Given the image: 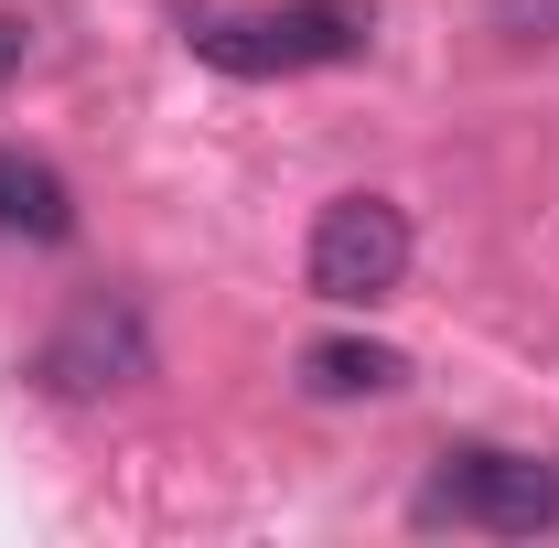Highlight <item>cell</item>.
Instances as JSON below:
<instances>
[{
  "label": "cell",
  "mask_w": 559,
  "mask_h": 548,
  "mask_svg": "<svg viewBox=\"0 0 559 548\" xmlns=\"http://www.w3.org/2000/svg\"><path fill=\"white\" fill-rule=\"evenodd\" d=\"M419 527H463V538H538L559 527V463L506 452V441H452L409 495Z\"/></svg>",
  "instance_id": "obj_1"
},
{
  "label": "cell",
  "mask_w": 559,
  "mask_h": 548,
  "mask_svg": "<svg viewBox=\"0 0 559 548\" xmlns=\"http://www.w3.org/2000/svg\"><path fill=\"white\" fill-rule=\"evenodd\" d=\"M366 44H377V0H280V11H226L194 33L215 75H312L355 65Z\"/></svg>",
  "instance_id": "obj_2"
},
{
  "label": "cell",
  "mask_w": 559,
  "mask_h": 548,
  "mask_svg": "<svg viewBox=\"0 0 559 548\" xmlns=\"http://www.w3.org/2000/svg\"><path fill=\"white\" fill-rule=\"evenodd\" d=\"M301 279H312V301H345V312L388 301L409 279V215L388 205V194H334V205L312 215Z\"/></svg>",
  "instance_id": "obj_3"
},
{
  "label": "cell",
  "mask_w": 559,
  "mask_h": 548,
  "mask_svg": "<svg viewBox=\"0 0 559 548\" xmlns=\"http://www.w3.org/2000/svg\"><path fill=\"white\" fill-rule=\"evenodd\" d=\"M140 377H151V323L130 301H75L66 323L44 334V355H33V388L44 398H119Z\"/></svg>",
  "instance_id": "obj_4"
},
{
  "label": "cell",
  "mask_w": 559,
  "mask_h": 548,
  "mask_svg": "<svg viewBox=\"0 0 559 548\" xmlns=\"http://www.w3.org/2000/svg\"><path fill=\"white\" fill-rule=\"evenodd\" d=\"M399 388H409V355H399V344H366V334L301 344V398H323V409H345V398H399Z\"/></svg>",
  "instance_id": "obj_5"
},
{
  "label": "cell",
  "mask_w": 559,
  "mask_h": 548,
  "mask_svg": "<svg viewBox=\"0 0 559 548\" xmlns=\"http://www.w3.org/2000/svg\"><path fill=\"white\" fill-rule=\"evenodd\" d=\"M0 237H22V248H66V237H75L66 172L33 162V151H11V140H0Z\"/></svg>",
  "instance_id": "obj_6"
},
{
  "label": "cell",
  "mask_w": 559,
  "mask_h": 548,
  "mask_svg": "<svg viewBox=\"0 0 559 548\" xmlns=\"http://www.w3.org/2000/svg\"><path fill=\"white\" fill-rule=\"evenodd\" d=\"M22 55H33V22H22V11H0V86L22 75Z\"/></svg>",
  "instance_id": "obj_7"
}]
</instances>
